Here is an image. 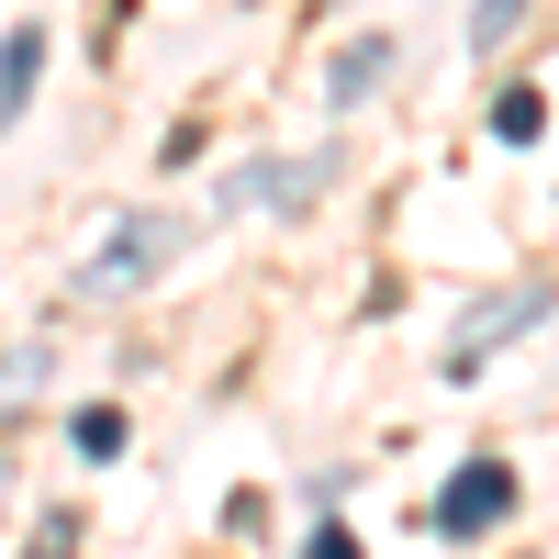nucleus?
Listing matches in <instances>:
<instances>
[{"label":"nucleus","instance_id":"obj_1","mask_svg":"<svg viewBox=\"0 0 559 559\" xmlns=\"http://www.w3.org/2000/svg\"><path fill=\"white\" fill-rule=\"evenodd\" d=\"M503 515H515V459H492V448H481V459H459V471L437 481V503H426V526H437V537H492Z\"/></svg>","mask_w":559,"mask_h":559},{"label":"nucleus","instance_id":"obj_2","mask_svg":"<svg viewBox=\"0 0 559 559\" xmlns=\"http://www.w3.org/2000/svg\"><path fill=\"white\" fill-rule=\"evenodd\" d=\"M324 179H336V146H324V157H247V168L213 179V202L224 213H302Z\"/></svg>","mask_w":559,"mask_h":559},{"label":"nucleus","instance_id":"obj_3","mask_svg":"<svg viewBox=\"0 0 559 559\" xmlns=\"http://www.w3.org/2000/svg\"><path fill=\"white\" fill-rule=\"evenodd\" d=\"M168 258H179V224H168V213H123L112 247L79 258V292H134V280H157Z\"/></svg>","mask_w":559,"mask_h":559},{"label":"nucleus","instance_id":"obj_4","mask_svg":"<svg viewBox=\"0 0 559 559\" xmlns=\"http://www.w3.org/2000/svg\"><path fill=\"white\" fill-rule=\"evenodd\" d=\"M548 280H526V292H492V302H471V324H459V336H448V381H471V369L492 358V347H515L526 336V324H548Z\"/></svg>","mask_w":559,"mask_h":559},{"label":"nucleus","instance_id":"obj_5","mask_svg":"<svg viewBox=\"0 0 559 559\" xmlns=\"http://www.w3.org/2000/svg\"><path fill=\"white\" fill-rule=\"evenodd\" d=\"M392 57H403L392 34H358V45H336V68H324V102H336V112H358L369 90L392 79Z\"/></svg>","mask_w":559,"mask_h":559},{"label":"nucleus","instance_id":"obj_6","mask_svg":"<svg viewBox=\"0 0 559 559\" xmlns=\"http://www.w3.org/2000/svg\"><path fill=\"white\" fill-rule=\"evenodd\" d=\"M45 57H57V45H45V23H12V34H0V123H23Z\"/></svg>","mask_w":559,"mask_h":559},{"label":"nucleus","instance_id":"obj_7","mask_svg":"<svg viewBox=\"0 0 559 559\" xmlns=\"http://www.w3.org/2000/svg\"><path fill=\"white\" fill-rule=\"evenodd\" d=\"M537 134H548V90H492V146H537Z\"/></svg>","mask_w":559,"mask_h":559},{"label":"nucleus","instance_id":"obj_8","mask_svg":"<svg viewBox=\"0 0 559 559\" xmlns=\"http://www.w3.org/2000/svg\"><path fill=\"white\" fill-rule=\"evenodd\" d=\"M68 437H79V459H123V403H90Z\"/></svg>","mask_w":559,"mask_h":559},{"label":"nucleus","instance_id":"obj_9","mask_svg":"<svg viewBox=\"0 0 559 559\" xmlns=\"http://www.w3.org/2000/svg\"><path fill=\"white\" fill-rule=\"evenodd\" d=\"M34 381H45V347H34V336H23V347H12V358H0V414H12V403H23V392H34Z\"/></svg>","mask_w":559,"mask_h":559},{"label":"nucleus","instance_id":"obj_10","mask_svg":"<svg viewBox=\"0 0 559 559\" xmlns=\"http://www.w3.org/2000/svg\"><path fill=\"white\" fill-rule=\"evenodd\" d=\"M23 559H79V503H57V515L34 526V548H23Z\"/></svg>","mask_w":559,"mask_h":559},{"label":"nucleus","instance_id":"obj_11","mask_svg":"<svg viewBox=\"0 0 559 559\" xmlns=\"http://www.w3.org/2000/svg\"><path fill=\"white\" fill-rule=\"evenodd\" d=\"M515 23H526V0H471V45H503Z\"/></svg>","mask_w":559,"mask_h":559},{"label":"nucleus","instance_id":"obj_12","mask_svg":"<svg viewBox=\"0 0 559 559\" xmlns=\"http://www.w3.org/2000/svg\"><path fill=\"white\" fill-rule=\"evenodd\" d=\"M302 559H358V537H347V526H336V515H324V526H313V537H302Z\"/></svg>","mask_w":559,"mask_h":559}]
</instances>
